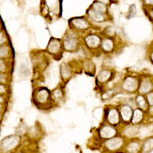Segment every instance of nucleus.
<instances>
[{
  "mask_svg": "<svg viewBox=\"0 0 153 153\" xmlns=\"http://www.w3.org/2000/svg\"><path fill=\"white\" fill-rule=\"evenodd\" d=\"M138 132L137 128L135 126H131L127 128L125 131V135L127 136H133Z\"/></svg>",
  "mask_w": 153,
  "mask_h": 153,
  "instance_id": "b1692460",
  "label": "nucleus"
},
{
  "mask_svg": "<svg viewBox=\"0 0 153 153\" xmlns=\"http://www.w3.org/2000/svg\"><path fill=\"white\" fill-rule=\"evenodd\" d=\"M139 92L141 94H146L152 91V83L149 78H144L140 84H139Z\"/></svg>",
  "mask_w": 153,
  "mask_h": 153,
  "instance_id": "9b49d317",
  "label": "nucleus"
},
{
  "mask_svg": "<svg viewBox=\"0 0 153 153\" xmlns=\"http://www.w3.org/2000/svg\"><path fill=\"white\" fill-rule=\"evenodd\" d=\"M6 42H7L6 35H5V32L1 29L0 30V46L2 45H5Z\"/></svg>",
  "mask_w": 153,
  "mask_h": 153,
  "instance_id": "bb28decb",
  "label": "nucleus"
},
{
  "mask_svg": "<svg viewBox=\"0 0 153 153\" xmlns=\"http://www.w3.org/2000/svg\"><path fill=\"white\" fill-rule=\"evenodd\" d=\"M84 70L89 74L93 75L94 73V70H96V67L94 63L91 61H87L84 63Z\"/></svg>",
  "mask_w": 153,
  "mask_h": 153,
  "instance_id": "aec40b11",
  "label": "nucleus"
},
{
  "mask_svg": "<svg viewBox=\"0 0 153 153\" xmlns=\"http://www.w3.org/2000/svg\"><path fill=\"white\" fill-rule=\"evenodd\" d=\"M3 110H4V105L0 104V118L2 117V114H3Z\"/></svg>",
  "mask_w": 153,
  "mask_h": 153,
  "instance_id": "473e14b6",
  "label": "nucleus"
},
{
  "mask_svg": "<svg viewBox=\"0 0 153 153\" xmlns=\"http://www.w3.org/2000/svg\"><path fill=\"white\" fill-rule=\"evenodd\" d=\"M117 133V130L111 126H103L100 130V135L103 139H110Z\"/></svg>",
  "mask_w": 153,
  "mask_h": 153,
  "instance_id": "9d476101",
  "label": "nucleus"
},
{
  "mask_svg": "<svg viewBox=\"0 0 153 153\" xmlns=\"http://www.w3.org/2000/svg\"><path fill=\"white\" fill-rule=\"evenodd\" d=\"M144 3L147 5H152V0H144Z\"/></svg>",
  "mask_w": 153,
  "mask_h": 153,
  "instance_id": "72a5a7b5",
  "label": "nucleus"
},
{
  "mask_svg": "<svg viewBox=\"0 0 153 153\" xmlns=\"http://www.w3.org/2000/svg\"><path fill=\"white\" fill-rule=\"evenodd\" d=\"M91 9L100 12V13H102V14H105L107 12V6L98 2H95L94 3H93Z\"/></svg>",
  "mask_w": 153,
  "mask_h": 153,
  "instance_id": "6ab92c4d",
  "label": "nucleus"
},
{
  "mask_svg": "<svg viewBox=\"0 0 153 153\" xmlns=\"http://www.w3.org/2000/svg\"><path fill=\"white\" fill-rule=\"evenodd\" d=\"M88 15L89 19L92 20L93 22H103L106 19V16L104 14L96 12L91 9L88 11Z\"/></svg>",
  "mask_w": 153,
  "mask_h": 153,
  "instance_id": "4468645a",
  "label": "nucleus"
},
{
  "mask_svg": "<svg viewBox=\"0 0 153 153\" xmlns=\"http://www.w3.org/2000/svg\"><path fill=\"white\" fill-rule=\"evenodd\" d=\"M132 108L129 106H127V105H125V106H123L120 109V116L122 118L123 121V122H129L130 121L131 119H132Z\"/></svg>",
  "mask_w": 153,
  "mask_h": 153,
  "instance_id": "f8f14e48",
  "label": "nucleus"
},
{
  "mask_svg": "<svg viewBox=\"0 0 153 153\" xmlns=\"http://www.w3.org/2000/svg\"><path fill=\"white\" fill-rule=\"evenodd\" d=\"M0 30H1V22H0Z\"/></svg>",
  "mask_w": 153,
  "mask_h": 153,
  "instance_id": "f704fd0d",
  "label": "nucleus"
},
{
  "mask_svg": "<svg viewBox=\"0 0 153 153\" xmlns=\"http://www.w3.org/2000/svg\"><path fill=\"white\" fill-rule=\"evenodd\" d=\"M53 97H54V99L58 100L61 99L63 97V92L60 89H56L53 91Z\"/></svg>",
  "mask_w": 153,
  "mask_h": 153,
  "instance_id": "a878e982",
  "label": "nucleus"
},
{
  "mask_svg": "<svg viewBox=\"0 0 153 153\" xmlns=\"http://www.w3.org/2000/svg\"><path fill=\"white\" fill-rule=\"evenodd\" d=\"M97 2H100V3H102L105 5H107L109 4H110V0H97Z\"/></svg>",
  "mask_w": 153,
  "mask_h": 153,
  "instance_id": "7c9ffc66",
  "label": "nucleus"
},
{
  "mask_svg": "<svg viewBox=\"0 0 153 153\" xmlns=\"http://www.w3.org/2000/svg\"><path fill=\"white\" fill-rule=\"evenodd\" d=\"M136 102L137 106H139L140 109H146L147 107V102H146V98L142 95L137 96V97L136 99Z\"/></svg>",
  "mask_w": 153,
  "mask_h": 153,
  "instance_id": "412c9836",
  "label": "nucleus"
},
{
  "mask_svg": "<svg viewBox=\"0 0 153 153\" xmlns=\"http://www.w3.org/2000/svg\"><path fill=\"white\" fill-rule=\"evenodd\" d=\"M112 75H113V72L110 70H103L101 71L97 75V80L100 84H104L106 82L109 81L111 79Z\"/></svg>",
  "mask_w": 153,
  "mask_h": 153,
  "instance_id": "ddd939ff",
  "label": "nucleus"
},
{
  "mask_svg": "<svg viewBox=\"0 0 153 153\" xmlns=\"http://www.w3.org/2000/svg\"><path fill=\"white\" fill-rule=\"evenodd\" d=\"M62 44L61 40L57 38H51L48 45V52L52 56H57L61 53Z\"/></svg>",
  "mask_w": 153,
  "mask_h": 153,
  "instance_id": "7ed1b4c3",
  "label": "nucleus"
},
{
  "mask_svg": "<svg viewBox=\"0 0 153 153\" xmlns=\"http://www.w3.org/2000/svg\"><path fill=\"white\" fill-rule=\"evenodd\" d=\"M60 71H61V77L64 80H68L71 76V68L67 64L63 63L60 67Z\"/></svg>",
  "mask_w": 153,
  "mask_h": 153,
  "instance_id": "dca6fc26",
  "label": "nucleus"
},
{
  "mask_svg": "<svg viewBox=\"0 0 153 153\" xmlns=\"http://www.w3.org/2000/svg\"><path fill=\"white\" fill-rule=\"evenodd\" d=\"M5 96L0 95V104H4L5 103Z\"/></svg>",
  "mask_w": 153,
  "mask_h": 153,
  "instance_id": "2f4dec72",
  "label": "nucleus"
},
{
  "mask_svg": "<svg viewBox=\"0 0 153 153\" xmlns=\"http://www.w3.org/2000/svg\"><path fill=\"white\" fill-rule=\"evenodd\" d=\"M64 48L68 51H74L78 47V42L74 35H67L63 41Z\"/></svg>",
  "mask_w": 153,
  "mask_h": 153,
  "instance_id": "f03ea898",
  "label": "nucleus"
},
{
  "mask_svg": "<svg viewBox=\"0 0 153 153\" xmlns=\"http://www.w3.org/2000/svg\"><path fill=\"white\" fill-rule=\"evenodd\" d=\"M146 102L148 103L149 105L150 106H152V103H153V95H152V92H149L146 95Z\"/></svg>",
  "mask_w": 153,
  "mask_h": 153,
  "instance_id": "cd10ccee",
  "label": "nucleus"
},
{
  "mask_svg": "<svg viewBox=\"0 0 153 153\" xmlns=\"http://www.w3.org/2000/svg\"><path fill=\"white\" fill-rule=\"evenodd\" d=\"M109 140L106 142V146L107 147L108 149L112 150H117L120 149L121 146L123 144V140L122 138L120 137H115V138H110L108 139Z\"/></svg>",
  "mask_w": 153,
  "mask_h": 153,
  "instance_id": "6e6552de",
  "label": "nucleus"
},
{
  "mask_svg": "<svg viewBox=\"0 0 153 153\" xmlns=\"http://www.w3.org/2000/svg\"><path fill=\"white\" fill-rule=\"evenodd\" d=\"M19 138L17 136L12 135L4 138L1 142V148L3 151H11L19 144Z\"/></svg>",
  "mask_w": 153,
  "mask_h": 153,
  "instance_id": "f257e3e1",
  "label": "nucleus"
},
{
  "mask_svg": "<svg viewBox=\"0 0 153 153\" xmlns=\"http://www.w3.org/2000/svg\"><path fill=\"white\" fill-rule=\"evenodd\" d=\"M9 65L5 59H0V73H7Z\"/></svg>",
  "mask_w": 153,
  "mask_h": 153,
  "instance_id": "4be33fe9",
  "label": "nucleus"
},
{
  "mask_svg": "<svg viewBox=\"0 0 153 153\" xmlns=\"http://www.w3.org/2000/svg\"><path fill=\"white\" fill-rule=\"evenodd\" d=\"M107 121L113 126H116L120 123V113L116 108H112L107 112Z\"/></svg>",
  "mask_w": 153,
  "mask_h": 153,
  "instance_id": "1a4fd4ad",
  "label": "nucleus"
},
{
  "mask_svg": "<svg viewBox=\"0 0 153 153\" xmlns=\"http://www.w3.org/2000/svg\"><path fill=\"white\" fill-rule=\"evenodd\" d=\"M71 25L77 31H84L88 29L90 24L84 18H74L71 20Z\"/></svg>",
  "mask_w": 153,
  "mask_h": 153,
  "instance_id": "0eeeda50",
  "label": "nucleus"
},
{
  "mask_svg": "<svg viewBox=\"0 0 153 153\" xmlns=\"http://www.w3.org/2000/svg\"><path fill=\"white\" fill-rule=\"evenodd\" d=\"M51 99L50 92L45 88L38 90L35 94V101L40 105H45Z\"/></svg>",
  "mask_w": 153,
  "mask_h": 153,
  "instance_id": "39448f33",
  "label": "nucleus"
},
{
  "mask_svg": "<svg viewBox=\"0 0 153 153\" xmlns=\"http://www.w3.org/2000/svg\"><path fill=\"white\" fill-rule=\"evenodd\" d=\"M9 81V75L7 73H0V84H7Z\"/></svg>",
  "mask_w": 153,
  "mask_h": 153,
  "instance_id": "393cba45",
  "label": "nucleus"
},
{
  "mask_svg": "<svg viewBox=\"0 0 153 153\" xmlns=\"http://www.w3.org/2000/svg\"><path fill=\"white\" fill-rule=\"evenodd\" d=\"M139 80L134 76H127L123 83V89L127 92H134L139 87Z\"/></svg>",
  "mask_w": 153,
  "mask_h": 153,
  "instance_id": "20e7f679",
  "label": "nucleus"
},
{
  "mask_svg": "<svg viewBox=\"0 0 153 153\" xmlns=\"http://www.w3.org/2000/svg\"><path fill=\"white\" fill-rule=\"evenodd\" d=\"M8 89L6 84H0V95L5 96V94H7Z\"/></svg>",
  "mask_w": 153,
  "mask_h": 153,
  "instance_id": "c85d7f7f",
  "label": "nucleus"
},
{
  "mask_svg": "<svg viewBox=\"0 0 153 153\" xmlns=\"http://www.w3.org/2000/svg\"><path fill=\"white\" fill-rule=\"evenodd\" d=\"M100 47L105 52H111L114 48V42L112 38H106L103 40H101Z\"/></svg>",
  "mask_w": 153,
  "mask_h": 153,
  "instance_id": "2eb2a0df",
  "label": "nucleus"
},
{
  "mask_svg": "<svg viewBox=\"0 0 153 153\" xmlns=\"http://www.w3.org/2000/svg\"><path fill=\"white\" fill-rule=\"evenodd\" d=\"M139 143H132L128 146L127 147V150L130 153H136V152L139 151Z\"/></svg>",
  "mask_w": 153,
  "mask_h": 153,
  "instance_id": "5701e85b",
  "label": "nucleus"
},
{
  "mask_svg": "<svg viewBox=\"0 0 153 153\" xmlns=\"http://www.w3.org/2000/svg\"><path fill=\"white\" fill-rule=\"evenodd\" d=\"M10 48L8 45L5 44L0 46V59L7 60L10 56Z\"/></svg>",
  "mask_w": 153,
  "mask_h": 153,
  "instance_id": "a211bd4d",
  "label": "nucleus"
},
{
  "mask_svg": "<svg viewBox=\"0 0 153 153\" xmlns=\"http://www.w3.org/2000/svg\"><path fill=\"white\" fill-rule=\"evenodd\" d=\"M143 119V112L140 109H136L135 111L132 113V123L136 124L139 123L141 122Z\"/></svg>",
  "mask_w": 153,
  "mask_h": 153,
  "instance_id": "f3484780",
  "label": "nucleus"
},
{
  "mask_svg": "<svg viewBox=\"0 0 153 153\" xmlns=\"http://www.w3.org/2000/svg\"><path fill=\"white\" fill-rule=\"evenodd\" d=\"M150 146H152V139H151V140H148V141L146 142V143L144 144V147H143V149H144L145 152H147V151H149L150 150Z\"/></svg>",
  "mask_w": 153,
  "mask_h": 153,
  "instance_id": "c756f323",
  "label": "nucleus"
},
{
  "mask_svg": "<svg viewBox=\"0 0 153 153\" xmlns=\"http://www.w3.org/2000/svg\"><path fill=\"white\" fill-rule=\"evenodd\" d=\"M85 43L90 49H97L100 46L101 38L99 35L95 34L89 35L85 38Z\"/></svg>",
  "mask_w": 153,
  "mask_h": 153,
  "instance_id": "423d86ee",
  "label": "nucleus"
}]
</instances>
